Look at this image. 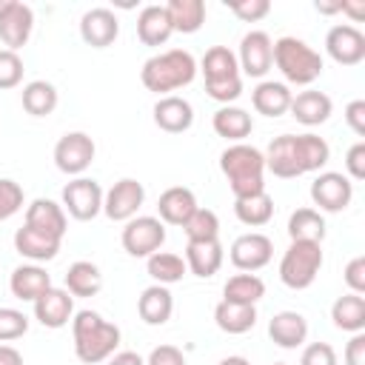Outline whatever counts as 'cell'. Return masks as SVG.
Segmentation results:
<instances>
[{
	"mask_svg": "<svg viewBox=\"0 0 365 365\" xmlns=\"http://www.w3.org/2000/svg\"><path fill=\"white\" fill-rule=\"evenodd\" d=\"M20 208H23V188H20V182L3 177L0 180V222L11 220Z\"/></svg>",
	"mask_w": 365,
	"mask_h": 365,
	"instance_id": "cell-43",
	"label": "cell"
},
{
	"mask_svg": "<svg viewBox=\"0 0 365 365\" xmlns=\"http://www.w3.org/2000/svg\"><path fill=\"white\" fill-rule=\"evenodd\" d=\"M31 29H34V11L31 6L20 3V0H11L9 9L0 14V40L9 51H17L29 43L31 37Z\"/></svg>",
	"mask_w": 365,
	"mask_h": 365,
	"instance_id": "cell-14",
	"label": "cell"
},
{
	"mask_svg": "<svg viewBox=\"0 0 365 365\" xmlns=\"http://www.w3.org/2000/svg\"><path fill=\"white\" fill-rule=\"evenodd\" d=\"M237 63L248 77H265L274 66V40L265 31H248L240 40Z\"/></svg>",
	"mask_w": 365,
	"mask_h": 365,
	"instance_id": "cell-13",
	"label": "cell"
},
{
	"mask_svg": "<svg viewBox=\"0 0 365 365\" xmlns=\"http://www.w3.org/2000/svg\"><path fill=\"white\" fill-rule=\"evenodd\" d=\"M9 3H11V0H0V14H3L6 9H9Z\"/></svg>",
	"mask_w": 365,
	"mask_h": 365,
	"instance_id": "cell-58",
	"label": "cell"
},
{
	"mask_svg": "<svg viewBox=\"0 0 365 365\" xmlns=\"http://www.w3.org/2000/svg\"><path fill=\"white\" fill-rule=\"evenodd\" d=\"M291 88L285 83H274V80H262L254 91H251V103L257 108V114L265 117H282L291 106Z\"/></svg>",
	"mask_w": 365,
	"mask_h": 365,
	"instance_id": "cell-28",
	"label": "cell"
},
{
	"mask_svg": "<svg viewBox=\"0 0 365 365\" xmlns=\"http://www.w3.org/2000/svg\"><path fill=\"white\" fill-rule=\"evenodd\" d=\"M331 319L339 331H348V334L365 331V297L359 294L336 297V302L331 305Z\"/></svg>",
	"mask_w": 365,
	"mask_h": 365,
	"instance_id": "cell-32",
	"label": "cell"
},
{
	"mask_svg": "<svg viewBox=\"0 0 365 365\" xmlns=\"http://www.w3.org/2000/svg\"><path fill=\"white\" fill-rule=\"evenodd\" d=\"M23 80V60L17 51L0 48V88H14Z\"/></svg>",
	"mask_w": 365,
	"mask_h": 365,
	"instance_id": "cell-44",
	"label": "cell"
},
{
	"mask_svg": "<svg viewBox=\"0 0 365 365\" xmlns=\"http://www.w3.org/2000/svg\"><path fill=\"white\" fill-rule=\"evenodd\" d=\"M265 157V168L279 177V180H294V177H302L299 171V163H297V148H294V134H279L268 143V151L262 154Z\"/></svg>",
	"mask_w": 365,
	"mask_h": 365,
	"instance_id": "cell-20",
	"label": "cell"
},
{
	"mask_svg": "<svg viewBox=\"0 0 365 365\" xmlns=\"http://www.w3.org/2000/svg\"><path fill=\"white\" fill-rule=\"evenodd\" d=\"M171 34H174V29H171V20H168L165 6L151 3V6H145L137 14V37L145 46H163Z\"/></svg>",
	"mask_w": 365,
	"mask_h": 365,
	"instance_id": "cell-27",
	"label": "cell"
},
{
	"mask_svg": "<svg viewBox=\"0 0 365 365\" xmlns=\"http://www.w3.org/2000/svg\"><path fill=\"white\" fill-rule=\"evenodd\" d=\"M288 111H291L294 120L302 123V125H319V123H325V120L331 117L334 103H331V97H328L325 91L308 88V91H299V94L291 97Z\"/></svg>",
	"mask_w": 365,
	"mask_h": 365,
	"instance_id": "cell-22",
	"label": "cell"
},
{
	"mask_svg": "<svg viewBox=\"0 0 365 365\" xmlns=\"http://www.w3.org/2000/svg\"><path fill=\"white\" fill-rule=\"evenodd\" d=\"M325 51L339 66H356L365 60V34L351 23L331 26L325 34Z\"/></svg>",
	"mask_w": 365,
	"mask_h": 365,
	"instance_id": "cell-12",
	"label": "cell"
},
{
	"mask_svg": "<svg viewBox=\"0 0 365 365\" xmlns=\"http://www.w3.org/2000/svg\"><path fill=\"white\" fill-rule=\"evenodd\" d=\"M60 242L63 240L48 237L43 231H34L29 225H23V228L14 231V251L20 257L31 259V262H48V259H54L57 251H60Z\"/></svg>",
	"mask_w": 365,
	"mask_h": 365,
	"instance_id": "cell-23",
	"label": "cell"
},
{
	"mask_svg": "<svg viewBox=\"0 0 365 365\" xmlns=\"http://www.w3.org/2000/svg\"><path fill=\"white\" fill-rule=\"evenodd\" d=\"M217 365H251L245 356H225V359H220Z\"/></svg>",
	"mask_w": 365,
	"mask_h": 365,
	"instance_id": "cell-57",
	"label": "cell"
},
{
	"mask_svg": "<svg viewBox=\"0 0 365 365\" xmlns=\"http://www.w3.org/2000/svg\"><path fill=\"white\" fill-rule=\"evenodd\" d=\"M222 259H225V251L220 245V240H208V242H188L185 245V268L194 274V277H214L220 268H222Z\"/></svg>",
	"mask_w": 365,
	"mask_h": 365,
	"instance_id": "cell-26",
	"label": "cell"
},
{
	"mask_svg": "<svg viewBox=\"0 0 365 365\" xmlns=\"http://www.w3.org/2000/svg\"><path fill=\"white\" fill-rule=\"evenodd\" d=\"M274 365H288V362H274Z\"/></svg>",
	"mask_w": 365,
	"mask_h": 365,
	"instance_id": "cell-59",
	"label": "cell"
},
{
	"mask_svg": "<svg viewBox=\"0 0 365 365\" xmlns=\"http://www.w3.org/2000/svg\"><path fill=\"white\" fill-rule=\"evenodd\" d=\"M0 365H23V354L14 345H0Z\"/></svg>",
	"mask_w": 365,
	"mask_h": 365,
	"instance_id": "cell-55",
	"label": "cell"
},
{
	"mask_svg": "<svg viewBox=\"0 0 365 365\" xmlns=\"http://www.w3.org/2000/svg\"><path fill=\"white\" fill-rule=\"evenodd\" d=\"M120 34V20L111 9H88L80 17V37L86 40V46L91 48H106L117 40Z\"/></svg>",
	"mask_w": 365,
	"mask_h": 365,
	"instance_id": "cell-16",
	"label": "cell"
},
{
	"mask_svg": "<svg viewBox=\"0 0 365 365\" xmlns=\"http://www.w3.org/2000/svg\"><path fill=\"white\" fill-rule=\"evenodd\" d=\"M145 365H185V356H182V351L177 345H157L148 354Z\"/></svg>",
	"mask_w": 365,
	"mask_h": 365,
	"instance_id": "cell-50",
	"label": "cell"
},
{
	"mask_svg": "<svg viewBox=\"0 0 365 365\" xmlns=\"http://www.w3.org/2000/svg\"><path fill=\"white\" fill-rule=\"evenodd\" d=\"M345 123L356 137H365V100H351L345 106Z\"/></svg>",
	"mask_w": 365,
	"mask_h": 365,
	"instance_id": "cell-51",
	"label": "cell"
},
{
	"mask_svg": "<svg viewBox=\"0 0 365 365\" xmlns=\"http://www.w3.org/2000/svg\"><path fill=\"white\" fill-rule=\"evenodd\" d=\"M106 365H145V359L140 354H134V351H120V354L108 356Z\"/></svg>",
	"mask_w": 365,
	"mask_h": 365,
	"instance_id": "cell-54",
	"label": "cell"
},
{
	"mask_svg": "<svg viewBox=\"0 0 365 365\" xmlns=\"http://www.w3.org/2000/svg\"><path fill=\"white\" fill-rule=\"evenodd\" d=\"M342 279H345V285L351 288V294H365V257L359 254V257H354L348 265H345V271H342Z\"/></svg>",
	"mask_w": 365,
	"mask_h": 365,
	"instance_id": "cell-48",
	"label": "cell"
},
{
	"mask_svg": "<svg viewBox=\"0 0 365 365\" xmlns=\"http://www.w3.org/2000/svg\"><path fill=\"white\" fill-rule=\"evenodd\" d=\"M171 29L180 34H194L205 23V3L202 0H168L165 3Z\"/></svg>",
	"mask_w": 365,
	"mask_h": 365,
	"instance_id": "cell-34",
	"label": "cell"
},
{
	"mask_svg": "<svg viewBox=\"0 0 365 365\" xmlns=\"http://www.w3.org/2000/svg\"><path fill=\"white\" fill-rule=\"evenodd\" d=\"M63 211H68L74 220L88 222L103 211V188L91 177H74L63 188Z\"/></svg>",
	"mask_w": 365,
	"mask_h": 365,
	"instance_id": "cell-8",
	"label": "cell"
},
{
	"mask_svg": "<svg viewBox=\"0 0 365 365\" xmlns=\"http://www.w3.org/2000/svg\"><path fill=\"white\" fill-rule=\"evenodd\" d=\"M294 148H297V163L299 171H319L331 160V148L319 134H294Z\"/></svg>",
	"mask_w": 365,
	"mask_h": 365,
	"instance_id": "cell-37",
	"label": "cell"
},
{
	"mask_svg": "<svg viewBox=\"0 0 365 365\" xmlns=\"http://www.w3.org/2000/svg\"><path fill=\"white\" fill-rule=\"evenodd\" d=\"M225 6L242 20V23H257L271 11V0H225Z\"/></svg>",
	"mask_w": 365,
	"mask_h": 365,
	"instance_id": "cell-45",
	"label": "cell"
},
{
	"mask_svg": "<svg viewBox=\"0 0 365 365\" xmlns=\"http://www.w3.org/2000/svg\"><path fill=\"white\" fill-rule=\"evenodd\" d=\"M220 171L225 174L234 200L265 191V157L259 148L234 143L220 154Z\"/></svg>",
	"mask_w": 365,
	"mask_h": 365,
	"instance_id": "cell-2",
	"label": "cell"
},
{
	"mask_svg": "<svg viewBox=\"0 0 365 365\" xmlns=\"http://www.w3.org/2000/svg\"><path fill=\"white\" fill-rule=\"evenodd\" d=\"M9 288L17 299L23 302H34L40 299L48 288H51V277L46 274V268H40L37 262H29V265H17L11 271V279H9Z\"/></svg>",
	"mask_w": 365,
	"mask_h": 365,
	"instance_id": "cell-24",
	"label": "cell"
},
{
	"mask_svg": "<svg viewBox=\"0 0 365 365\" xmlns=\"http://www.w3.org/2000/svg\"><path fill=\"white\" fill-rule=\"evenodd\" d=\"M29 331V317L17 308H0V342L20 339Z\"/></svg>",
	"mask_w": 365,
	"mask_h": 365,
	"instance_id": "cell-42",
	"label": "cell"
},
{
	"mask_svg": "<svg viewBox=\"0 0 365 365\" xmlns=\"http://www.w3.org/2000/svg\"><path fill=\"white\" fill-rule=\"evenodd\" d=\"M34 317L43 328H66L74 317V297L66 288H48L40 299H34Z\"/></svg>",
	"mask_w": 365,
	"mask_h": 365,
	"instance_id": "cell-15",
	"label": "cell"
},
{
	"mask_svg": "<svg viewBox=\"0 0 365 365\" xmlns=\"http://www.w3.org/2000/svg\"><path fill=\"white\" fill-rule=\"evenodd\" d=\"M299 365H336V351L328 342H311L305 345Z\"/></svg>",
	"mask_w": 365,
	"mask_h": 365,
	"instance_id": "cell-47",
	"label": "cell"
},
{
	"mask_svg": "<svg viewBox=\"0 0 365 365\" xmlns=\"http://www.w3.org/2000/svg\"><path fill=\"white\" fill-rule=\"evenodd\" d=\"M345 177L348 180H365V143H354L345 154Z\"/></svg>",
	"mask_w": 365,
	"mask_h": 365,
	"instance_id": "cell-49",
	"label": "cell"
},
{
	"mask_svg": "<svg viewBox=\"0 0 365 365\" xmlns=\"http://www.w3.org/2000/svg\"><path fill=\"white\" fill-rule=\"evenodd\" d=\"M123 248L131 257H151L154 251L163 248L165 242V225L160 222V217H131L120 234Z\"/></svg>",
	"mask_w": 365,
	"mask_h": 365,
	"instance_id": "cell-6",
	"label": "cell"
},
{
	"mask_svg": "<svg viewBox=\"0 0 365 365\" xmlns=\"http://www.w3.org/2000/svg\"><path fill=\"white\" fill-rule=\"evenodd\" d=\"M214 322L225 334H245L257 325V305H240V302H220L214 308Z\"/></svg>",
	"mask_w": 365,
	"mask_h": 365,
	"instance_id": "cell-33",
	"label": "cell"
},
{
	"mask_svg": "<svg viewBox=\"0 0 365 365\" xmlns=\"http://www.w3.org/2000/svg\"><path fill=\"white\" fill-rule=\"evenodd\" d=\"M205 94L211 100L228 106L242 94V77H234V80H225V83H205Z\"/></svg>",
	"mask_w": 365,
	"mask_h": 365,
	"instance_id": "cell-46",
	"label": "cell"
},
{
	"mask_svg": "<svg viewBox=\"0 0 365 365\" xmlns=\"http://www.w3.org/2000/svg\"><path fill=\"white\" fill-rule=\"evenodd\" d=\"M322 268V245L319 242H291L279 259V279L294 291H305L314 285Z\"/></svg>",
	"mask_w": 365,
	"mask_h": 365,
	"instance_id": "cell-5",
	"label": "cell"
},
{
	"mask_svg": "<svg viewBox=\"0 0 365 365\" xmlns=\"http://www.w3.org/2000/svg\"><path fill=\"white\" fill-rule=\"evenodd\" d=\"M148 268V277L157 282V285H174L185 277V259L180 254H171V251H154L145 262Z\"/></svg>",
	"mask_w": 365,
	"mask_h": 365,
	"instance_id": "cell-40",
	"label": "cell"
},
{
	"mask_svg": "<svg viewBox=\"0 0 365 365\" xmlns=\"http://www.w3.org/2000/svg\"><path fill=\"white\" fill-rule=\"evenodd\" d=\"M103 288V274L94 262L88 259H77L68 265L66 271V291L71 297H94Z\"/></svg>",
	"mask_w": 365,
	"mask_h": 365,
	"instance_id": "cell-36",
	"label": "cell"
},
{
	"mask_svg": "<svg viewBox=\"0 0 365 365\" xmlns=\"http://www.w3.org/2000/svg\"><path fill=\"white\" fill-rule=\"evenodd\" d=\"M228 257H231V265L245 271V274H254L259 268H265L274 257V242L259 234V231H248V234H240L231 248H228Z\"/></svg>",
	"mask_w": 365,
	"mask_h": 365,
	"instance_id": "cell-11",
	"label": "cell"
},
{
	"mask_svg": "<svg viewBox=\"0 0 365 365\" xmlns=\"http://www.w3.org/2000/svg\"><path fill=\"white\" fill-rule=\"evenodd\" d=\"M265 297V282L257 274H234L225 288H222V299L225 302H240V305H257Z\"/></svg>",
	"mask_w": 365,
	"mask_h": 365,
	"instance_id": "cell-39",
	"label": "cell"
},
{
	"mask_svg": "<svg viewBox=\"0 0 365 365\" xmlns=\"http://www.w3.org/2000/svg\"><path fill=\"white\" fill-rule=\"evenodd\" d=\"M288 237L291 242H319L325 240V217L317 208H297L288 217Z\"/></svg>",
	"mask_w": 365,
	"mask_h": 365,
	"instance_id": "cell-31",
	"label": "cell"
},
{
	"mask_svg": "<svg viewBox=\"0 0 365 365\" xmlns=\"http://www.w3.org/2000/svg\"><path fill=\"white\" fill-rule=\"evenodd\" d=\"M20 100H23V108L31 114V117H48L54 108H57V88L51 86V83H46V80H31V83H26L23 86V94H20Z\"/></svg>",
	"mask_w": 365,
	"mask_h": 365,
	"instance_id": "cell-38",
	"label": "cell"
},
{
	"mask_svg": "<svg viewBox=\"0 0 365 365\" xmlns=\"http://www.w3.org/2000/svg\"><path fill=\"white\" fill-rule=\"evenodd\" d=\"M339 11L348 14L354 23H359V20H365V0H342Z\"/></svg>",
	"mask_w": 365,
	"mask_h": 365,
	"instance_id": "cell-53",
	"label": "cell"
},
{
	"mask_svg": "<svg viewBox=\"0 0 365 365\" xmlns=\"http://www.w3.org/2000/svg\"><path fill=\"white\" fill-rule=\"evenodd\" d=\"M154 123H157V128H163L168 134H182L194 123V108L185 97L165 94L154 103Z\"/></svg>",
	"mask_w": 365,
	"mask_h": 365,
	"instance_id": "cell-17",
	"label": "cell"
},
{
	"mask_svg": "<svg viewBox=\"0 0 365 365\" xmlns=\"http://www.w3.org/2000/svg\"><path fill=\"white\" fill-rule=\"evenodd\" d=\"M29 228L34 231H43L48 237H57L63 240L66 237V228H68V220H66V211L63 205H57L54 200H46V197H37L29 208H26V222Z\"/></svg>",
	"mask_w": 365,
	"mask_h": 365,
	"instance_id": "cell-19",
	"label": "cell"
},
{
	"mask_svg": "<svg viewBox=\"0 0 365 365\" xmlns=\"http://www.w3.org/2000/svg\"><path fill=\"white\" fill-rule=\"evenodd\" d=\"M202 74H205V83H225V80H234L240 77V63H237V54L228 48V46H211L205 54H202Z\"/></svg>",
	"mask_w": 365,
	"mask_h": 365,
	"instance_id": "cell-30",
	"label": "cell"
},
{
	"mask_svg": "<svg viewBox=\"0 0 365 365\" xmlns=\"http://www.w3.org/2000/svg\"><path fill=\"white\" fill-rule=\"evenodd\" d=\"M211 125L217 131V137H225L231 143H242L251 131H254V120L245 108H237V106H222L214 111L211 117Z\"/></svg>",
	"mask_w": 365,
	"mask_h": 365,
	"instance_id": "cell-29",
	"label": "cell"
},
{
	"mask_svg": "<svg viewBox=\"0 0 365 365\" xmlns=\"http://www.w3.org/2000/svg\"><path fill=\"white\" fill-rule=\"evenodd\" d=\"M94 140L86 131H68L54 145V165L68 177H80L94 163Z\"/></svg>",
	"mask_w": 365,
	"mask_h": 365,
	"instance_id": "cell-7",
	"label": "cell"
},
{
	"mask_svg": "<svg viewBox=\"0 0 365 365\" xmlns=\"http://www.w3.org/2000/svg\"><path fill=\"white\" fill-rule=\"evenodd\" d=\"M197 77V60L185 48H168L154 57H148L140 68V80L154 94H168L182 86H188Z\"/></svg>",
	"mask_w": 365,
	"mask_h": 365,
	"instance_id": "cell-3",
	"label": "cell"
},
{
	"mask_svg": "<svg viewBox=\"0 0 365 365\" xmlns=\"http://www.w3.org/2000/svg\"><path fill=\"white\" fill-rule=\"evenodd\" d=\"M314 9H317L319 14H336V11L342 9V0H336V3H325V0H317V3H314Z\"/></svg>",
	"mask_w": 365,
	"mask_h": 365,
	"instance_id": "cell-56",
	"label": "cell"
},
{
	"mask_svg": "<svg viewBox=\"0 0 365 365\" xmlns=\"http://www.w3.org/2000/svg\"><path fill=\"white\" fill-rule=\"evenodd\" d=\"M143 200H145L143 182H137L134 177H123L103 194V214L114 222H128L131 217H137Z\"/></svg>",
	"mask_w": 365,
	"mask_h": 365,
	"instance_id": "cell-10",
	"label": "cell"
},
{
	"mask_svg": "<svg viewBox=\"0 0 365 365\" xmlns=\"http://www.w3.org/2000/svg\"><path fill=\"white\" fill-rule=\"evenodd\" d=\"M234 214L242 225L259 228V225L271 222V217H274V197L268 191H259V194H251V197H237L234 200Z\"/></svg>",
	"mask_w": 365,
	"mask_h": 365,
	"instance_id": "cell-35",
	"label": "cell"
},
{
	"mask_svg": "<svg viewBox=\"0 0 365 365\" xmlns=\"http://www.w3.org/2000/svg\"><path fill=\"white\" fill-rule=\"evenodd\" d=\"M200 205H197V197H194V191L191 188H185V185H171V188H165L163 194H160V200H157V214H160V222L165 225H185L188 222V217L197 211Z\"/></svg>",
	"mask_w": 365,
	"mask_h": 365,
	"instance_id": "cell-18",
	"label": "cell"
},
{
	"mask_svg": "<svg viewBox=\"0 0 365 365\" xmlns=\"http://www.w3.org/2000/svg\"><path fill=\"white\" fill-rule=\"evenodd\" d=\"M188 242H208V240H220V217L211 208H197L188 222L182 225Z\"/></svg>",
	"mask_w": 365,
	"mask_h": 365,
	"instance_id": "cell-41",
	"label": "cell"
},
{
	"mask_svg": "<svg viewBox=\"0 0 365 365\" xmlns=\"http://www.w3.org/2000/svg\"><path fill=\"white\" fill-rule=\"evenodd\" d=\"M71 336H74V354L86 365L106 362L108 356H114L120 345V328L88 308L71 317Z\"/></svg>",
	"mask_w": 365,
	"mask_h": 365,
	"instance_id": "cell-1",
	"label": "cell"
},
{
	"mask_svg": "<svg viewBox=\"0 0 365 365\" xmlns=\"http://www.w3.org/2000/svg\"><path fill=\"white\" fill-rule=\"evenodd\" d=\"M137 314L145 325H165L174 314V297L168 285H148L137 299Z\"/></svg>",
	"mask_w": 365,
	"mask_h": 365,
	"instance_id": "cell-25",
	"label": "cell"
},
{
	"mask_svg": "<svg viewBox=\"0 0 365 365\" xmlns=\"http://www.w3.org/2000/svg\"><path fill=\"white\" fill-rule=\"evenodd\" d=\"M345 365H365V334H354L345 345Z\"/></svg>",
	"mask_w": 365,
	"mask_h": 365,
	"instance_id": "cell-52",
	"label": "cell"
},
{
	"mask_svg": "<svg viewBox=\"0 0 365 365\" xmlns=\"http://www.w3.org/2000/svg\"><path fill=\"white\" fill-rule=\"evenodd\" d=\"M311 200L314 205H319V211L339 214L354 200V182L339 171H322L311 182Z\"/></svg>",
	"mask_w": 365,
	"mask_h": 365,
	"instance_id": "cell-9",
	"label": "cell"
},
{
	"mask_svg": "<svg viewBox=\"0 0 365 365\" xmlns=\"http://www.w3.org/2000/svg\"><path fill=\"white\" fill-rule=\"evenodd\" d=\"M274 66L294 86H311L322 74V57L299 37H279L274 43Z\"/></svg>",
	"mask_w": 365,
	"mask_h": 365,
	"instance_id": "cell-4",
	"label": "cell"
},
{
	"mask_svg": "<svg viewBox=\"0 0 365 365\" xmlns=\"http://www.w3.org/2000/svg\"><path fill=\"white\" fill-rule=\"evenodd\" d=\"M268 336L279 348H299L308 339V319L299 311H279L268 322Z\"/></svg>",
	"mask_w": 365,
	"mask_h": 365,
	"instance_id": "cell-21",
	"label": "cell"
}]
</instances>
